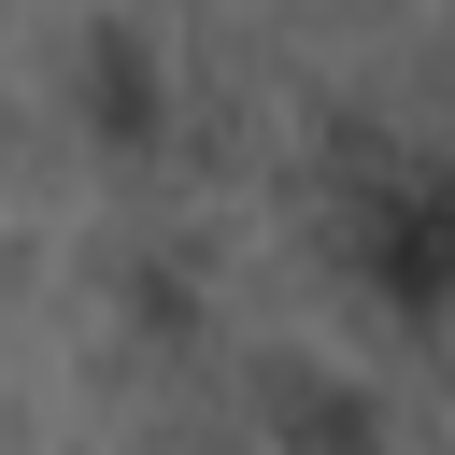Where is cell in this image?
<instances>
[{
	"instance_id": "obj_1",
	"label": "cell",
	"mask_w": 455,
	"mask_h": 455,
	"mask_svg": "<svg viewBox=\"0 0 455 455\" xmlns=\"http://www.w3.org/2000/svg\"><path fill=\"white\" fill-rule=\"evenodd\" d=\"M341 256L384 313L412 327H455V171L441 156H370L341 185Z\"/></svg>"
}]
</instances>
